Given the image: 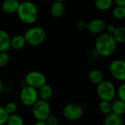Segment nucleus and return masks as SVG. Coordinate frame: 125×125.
I'll return each mask as SVG.
<instances>
[{
	"instance_id": "obj_20",
	"label": "nucleus",
	"mask_w": 125,
	"mask_h": 125,
	"mask_svg": "<svg viewBox=\"0 0 125 125\" xmlns=\"http://www.w3.org/2000/svg\"><path fill=\"white\" fill-rule=\"evenodd\" d=\"M114 0H95V6L100 10L105 11L110 9L113 5Z\"/></svg>"
},
{
	"instance_id": "obj_8",
	"label": "nucleus",
	"mask_w": 125,
	"mask_h": 125,
	"mask_svg": "<svg viewBox=\"0 0 125 125\" xmlns=\"http://www.w3.org/2000/svg\"><path fill=\"white\" fill-rule=\"evenodd\" d=\"M83 114V108L76 103H70L65 105L63 109V115L64 118L71 122L79 120Z\"/></svg>"
},
{
	"instance_id": "obj_10",
	"label": "nucleus",
	"mask_w": 125,
	"mask_h": 125,
	"mask_svg": "<svg viewBox=\"0 0 125 125\" xmlns=\"http://www.w3.org/2000/svg\"><path fill=\"white\" fill-rule=\"evenodd\" d=\"M106 24L105 21L100 18H96L91 21L86 26V29L92 34H101L105 30Z\"/></svg>"
},
{
	"instance_id": "obj_1",
	"label": "nucleus",
	"mask_w": 125,
	"mask_h": 125,
	"mask_svg": "<svg viewBox=\"0 0 125 125\" xmlns=\"http://www.w3.org/2000/svg\"><path fill=\"white\" fill-rule=\"evenodd\" d=\"M116 42L112 34L108 33L100 34L95 42V48L98 54L102 56L108 57L111 56L116 51Z\"/></svg>"
},
{
	"instance_id": "obj_27",
	"label": "nucleus",
	"mask_w": 125,
	"mask_h": 125,
	"mask_svg": "<svg viewBox=\"0 0 125 125\" xmlns=\"http://www.w3.org/2000/svg\"><path fill=\"white\" fill-rule=\"evenodd\" d=\"M9 116L10 115L5 111L4 108L0 106V125H6Z\"/></svg>"
},
{
	"instance_id": "obj_11",
	"label": "nucleus",
	"mask_w": 125,
	"mask_h": 125,
	"mask_svg": "<svg viewBox=\"0 0 125 125\" xmlns=\"http://www.w3.org/2000/svg\"><path fill=\"white\" fill-rule=\"evenodd\" d=\"M19 1L18 0H4L2 3V10L7 14H12L17 12L19 7Z\"/></svg>"
},
{
	"instance_id": "obj_31",
	"label": "nucleus",
	"mask_w": 125,
	"mask_h": 125,
	"mask_svg": "<svg viewBox=\"0 0 125 125\" xmlns=\"http://www.w3.org/2000/svg\"><path fill=\"white\" fill-rule=\"evenodd\" d=\"M77 26H78V28L79 29H84V27H85L84 22H83V21H79V22H78Z\"/></svg>"
},
{
	"instance_id": "obj_2",
	"label": "nucleus",
	"mask_w": 125,
	"mask_h": 125,
	"mask_svg": "<svg viewBox=\"0 0 125 125\" xmlns=\"http://www.w3.org/2000/svg\"><path fill=\"white\" fill-rule=\"evenodd\" d=\"M19 19L25 24L30 25L34 23L38 16V10L37 6L30 1H26L20 3L17 10Z\"/></svg>"
},
{
	"instance_id": "obj_22",
	"label": "nucleus",
	"mask_w": 125,
	"mask_h": 125,
	"mask_svg": "<svg viewBox=\"0 0 125 125\" xmlns=\"http://www.w3.org/2000/svg\"><path fill=\"white\" fill-rule=\"evenodd\" d=\"M99 109L100 111L105 114L108 115L111 113V103L109 101L101 100L99 104Z\"/></svg>"
},
{
	"instance_id": "obj_23",
	"label": "nucleus",
	"mask_w": 125,
	"mask_h": 125,
	"mask_svg": "<svg viewBox=\"0 0 125 125\" xmlns=\"http://www.w3.org/2000/svg\"><path fill=\"white\" fill-rule=\"evenodd\" d=\"M113 15L116 19L122 20L125 18V7L116 6L113 11Z\"/></svg>"
},
{
	"instance_id": "obj_21",
	"label": "nucleus",
	"mask_w": 125,
	"mask_h": 125,
	"mask_svg": "<svg viewBox=\"0 0 125 125\" xmlns=\"http://www.w3.org/2000/svg\"><path fill=\"white\" fill-rule=\"evenodd\" d=\"M7 125H24L23 119L18 115L14 114L10 115L7 121Z\"/></svg>"
},
{
	"instance_id": "obj_13",
	"label": "nucleus",
	"mask_w": 125,
	"mask_h": 125,
	"mask_svg": "<svg viewBox=\"0 0 125 125\" xmlns=\"http://www.w3.org/2000/svg\"><path fill=\"white\" fill-rule=\"evenodd\" d=\"M10 39L7 31L0 30V52H7L10 48Z\"/></svg>"
},
{
	"instance_id": "obj_34",
	"label": "nucleus",
	"mask_w": 125,
	"mask_h": 125,
	"mask_svg": "<svg viewBox=\"0 0 125 125\" xmlns=\"http://www.w3.org/2000/svg\"><path fill=\"white\" fill-rule=\"evenodd\" d=\"M55 1H62V2H63V1H65V0H55Z\"/></svg>"
},
{
	"instance_id": "obj_33",
	"label": "nucleus",
	"mask_w": 125,
	"mask_h": 125,
	"mask_svg": "<svg viewBox=\"0 0 125 125\" xmlns=\"http://www.w3.org/2000/svg\"><path fill=\"white\" fill-rule=\"evenodd\" d=\"M3 91H4V84H3L2 81L0 80V94L2 93Z\"/></svg>"
},
{
	"instance_id": "obj_14",
	"label": "nucleus",
	"mask_w": 125,
	"mask_h": 125,
	"mask_svg": "<svg viewBox=\"0 0 125 125\" xmlns=\"http://www.w3.org/2000/svg\"><path fill=\"white\" fill-rule=\"evenodd\" d=\"M104 125H124V121L122 116L111 113L104 119Z\"/></svg>"
},
{
	"instance_id": "obj_32",
	"label": "nucleus",
	"mask_w": 125,
	"mask_h": 125,
	"mask_svg": "<svg viewBox=\"0 0 125 125\" xmlns=\"http://www.w3.org/2000/svg\"><path fill=\"white\" fill-rule=\"evenodd\" d=\"M34 125H48L45 121H37Z\"/></svg>"
},
{
	"instance_id": "obj_5",
	"label": "nucleus",
	"mask_w": 125,
	"mask_h": 125,
	"mask_svg": "<svg viewBox=\"0 0 125 125\" xmlns=\"http://www.w3.org/2000/svg\"><path fill=\"white\" fill-rule=\"evenodd\" d=\"M32 114L37 121H45L51 115V105L49 103L39 99L32 105Z\"/></svg>"
},
{
	"instance_id": "obj_19",
	"label": "nucleus",
	"mask_w": 125,
	"mask_h": 125,
	"mask_svg": "<svg viewBox=\"0 0 125 125\" xmlns=\"http://www.w3.org/2000/svg\"><path fill=\"white\" fill-rule=\"evenodd\" d=\"M116 43H124L125 42V27L120 26L115 29L112 34Z\"/></svg>"
},
{
	"instance_id": "obj_12",
	"label": "nucleus",
	"mask_w": 125,
	"mask_h": 125,
	"mask_svg": "<svg viewBox=\"0 0 125 125\" xmlns=\"http://www.w3.org/2000/svg\"><path fill=\"white\" fill-rule=\"evenodd\" d=\"M38 97L40 100H45V101H49L53 95V90L52 88L48 84H45L44 86H41L37 90Z\"/></svg>"
},
{
	"instance_id": "obj_16",
	"label": "nucleus",
	"mask_w": 125,
	"mask_h": 125,
	"mask_svg": "<svg viewBox=\"0 0 125 125\" xmlns=\"http://www.w3.org/2000/svg\"><path fill=\"white\" fill-rule=\"evenodd\" d=\"M51 12L55 18L62 17L64 12V6L63 2L55 1L51 7Z\"/></svg>"
},
{
	"instance_id": "obj_30",
	"label": "nucleus",
	"mask_w": 125,
	"mask_h": 125,
	"mask_svg": "<svg viewBox=\"0 0 125 125\" xmlns=\"http://www.w3.org/2000/svg\"><path fill=\"white\" fill-rule=\"evenodd\" d=\"M116 6L125 7V0H114Z\"/></svg>"
},
{
	"instance_id": "obj_4",
	"label": "nucleus",
	"mask_w": 125,
	"mask_h": 125,
	"mask_svg": "<svg viewBox=\"0 0 125 125\" xmlns=\"http://www.w3.org/2000/svg\"><path fill=\"white\" fill-rule=\"evenodd\" d=\"M97 86V93L101 100L111 102L115 98L116 89L112 82L103 80Z\"/></svg>"
},
{
	"instance_id": "obj_7",
	"label": "nucleus",
	"mask_w": 125,
	"mask_h": 125,
	"mask_svg": "<svg viewBox=\"0 0 125 125\" xmlns=\"http://www.w3.org/2000/svg\"><path fill=\"white\" fill-rule=\"evenodd\" d=\"M25 82L27 86L38 89L46 84L47 79L42 73L39 71H31L26 74L25 77Z\"/></svg>"
},
{
	"instance_id": "obj_3",
	"label": "nucleus",
	"mask_w": 125,
	"mask_h": 125,
	"mask_svg": "<svg viewBox=\"0 0 125 125\" xmlns=\"http://www.w3.org/2000/svg\"><path fill=\"white\" fill-rule=\"evenodd\" d=\"M23 36L26 43L31 46H38L45 41L46 34L43 28L34 26L28 29Z\"/></svg>"
},
{
	"instance_id": "obj_25",
	"label": "nucleus",
	"mask_w": 125,
	"mask_h": 125,
	"mask_svg": "<svg viewBox=\"0 0 125 125\" xmlns=\"http://www.w3.org/2000/svg\"><path fill=\"white\" fill-rule=\"evenodd\" d=\"M116 94H117L119 100L125 102V84L122 83L117 89H116Z\"/></svg>"
},
{
	"instance_id": "obj_26",
	"label": "nucleus",
	"mask_w": 125,
	"mask_h": 125,
	"mask_svg": "<svg viewBox=\"0 0 125 125\" xmlns=\"http://www.w3.org/2000/svg\"><path fill=\"white\" fill-rule=\"evenodd\" d=\"M10 61L9 54L7 52H0V67H5Z\"/></svg>"
},
{
	"instance_id": "obj_29",
	"label": "nucleus",
	"mask_w": 125,
	"mask_h": 125,
	"mask_svg": "<svg viewBox=\"0 0 125 125\" xmlns=\"http://www.w3.org/2000/svg\"><path fill=\"white\" fill-rule=\"evenodd\" d=\"M115 29H116V27L114 25H112V24H108V26L106 25V26H105V29L107 31L106 33H108L110 34H112L113 32L114 31Z\"/></svg>"
},
{
	"instance_id": "obj_18",
	"label": "nucleus",
	"mask_w": 125,
	"mask_h": 125,
	"mask_svg": "<svg viewBox=\"0 0 125 125\" xmlns=\"http://www.w3.org/2000/svg\"><path fill=\"white\" fill-rule=\"evenodd\" d=\"M111 112L119 116H122L125 112V102L120 100H115L111 103Z\"/></svg>"
},
{
	"instance_id": "obj_24",
	"label": "nucleus",
	"mask_w": 125,
	"mask_h": 125,
	"mask_svg": "<svg viewBox=\"0 0 125 125\" xmlns=\"http://www.w3.org/2000/svg\"><path fill=\"white\" fill-rule=\"evenodd\" d=\"M4 108L9 115H12V114H15V112L17 111L18 105L14 102H10V103H7Z\"/></svg>"
},
{
	"instance_id": "obj_17",
	"label": "nucleus",
	"mask_w": 125,
	"mask_h": 125,
	"mask_svg": "<svg viewBox=\"0 0 125 125\" xmlns=\"http://www.w3.org/2000/svg\"><path fill=\"white\" fill-rule=\"evenodd\" d=\"M26 43V40L23 35L18 34L10 39V47L15 50H20L23 48Z\"/></svg>"
},
{
	"instance_id": "obj_6",
	"label": "nucleus",
	"mask_w": 125,
	"mask_h": 125,
	"mask_svg": "<svg viewBox=\"0 0 125 125\" xmlns=\"http://www.w3.org/2000/svg\"><path fill=\"white\" fill-rule=\"evenodd\" d=\"M20 100L26 106H32L38 100L37 89L26 85L20 92Z\"/></svg>"
},
{
	"instance_id": "obj_15",
	"label": "nucleus",
	"mask_w": 125,
	"mask_h": 125,
	"mask_svg": "<svg viewBox=\"0 0 125 125\" xmlns=\"http://www.w3.org/2000/svg\"><path fill=\"white\" fill-rule=\"evenodd\" d=\"M88 78L92 83L94 85H98L104 80V75L102 71H100V70L94 69L89 72Z\"/></svg>"
},
{
	"instance_id": "obj_28",
	"label": "nucleus",
	"mask_w": 125,
	"mask_h": 125,
	"mask_svg": "<svg viewBox=\"0 0 125 125\" xmlns=\"http://www.w3.org/2000/svg\"><path fill=\"white\" fill-rule=\"evenodd\" d=\"M45 122L48 125H59V119L57 117L50 115L45 119Z\"/></svg>"
},
{
	"instance_id": "obj_9",
	"label": "nucleus",
	"mask_w": 125,
	"mask_h": 125,
	"mask_svg": "<svg viewBox=\"0 0 125 125\" xmlns=\"http://www.w3.org/2000/svg\"><path fill=\"white\" fill-rule=\"evenodd\" d=\"M110 73L114 78L120 82L125 81V62L122 59L114 60L109 66Z\"/></svg>"
}]
</instances>
